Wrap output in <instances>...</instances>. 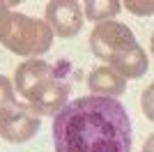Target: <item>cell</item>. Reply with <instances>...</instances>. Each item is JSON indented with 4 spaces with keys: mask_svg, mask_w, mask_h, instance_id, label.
Instances as JSON below:
<instances>
[{
    "mask_svg": "<svg viewBox=\"0 0 154 152\" xmlns=\"http://www.w3.org/2000/svg\"><path fill=\"white\" fill-rule=\"evenodd\" d=\"M55 152H131L134 134L127 108L110 97H78L53 115Z\"/></svg>",
    "mask_w": 154,
    "mask_h": 152,
    "instance_id": "6da1fadb",
    "label": "cell"
},
{
    "mask_svg": "<svg viewBox=\"0 0 154 152\" xmlns=\"http://www.w3.org/2000/svg\"><path fill=\"white\" fill-rule=\"evenodd\" d=\"M90 49L99 60L113 67L124 81L140 78L149 67V58L129 25L120 21L97 23L90 32Z\"/></svg>",
    "mask_w": 154,
    "mask_h": 152,
    "instance_id": "7a4b0ae2",
    "label": "cell"
},
{
    "mask_svg": "<svg viewBox=\"0 0 154 152\" xmlns=\"http://www.w3.org/2000/svg\"><path fill=\"white\" fill-rule=\"evenodd\" d=\"M14 90L28 101L37 115H58L69 104V85L62 81L53 65L32 58L14 71Z\"/></svg>",
    "mask_w": 154,
    "mask_h": 152,
    "instance_id": "3957f363",
    "label": "cell"
},
{
    "mask_svg": "<svg viewBox=\"0 0 154 152\" xmlns=\"http://www.w3.org/2000/svg\"><path fill=\"white\" fill-rule=\"evenodd\" d=\"M51 44H53V30L48 28L46 21L12 12L9 32L2 39V46L7 51L32 60V58H39L42 53H46L51 49Z\"/></svg>",
    "mask_w": 154,
    "mask_h": 152,
    "instance_id": "277c9868",
    "label": "cell"
},
{
    "mask_svg": "<svg viewBox=\"0 0 154 152\" xmlns=\"http://www.w3.org/2000/svg\"><path fill=\"white\" fill-rule=\"evenodd\" d=\"M39 127H42V118L32 111L28 104H14L2 118H0V138H5L7 143H28L37 136Z\"/></svg>",
    "mask_w": 154,
    "mask_h": 152,
    "instance_id": "5b68a950",
    "label": "cell"
},
{
    "mask_svg": "<svg viewBox=\"0 0 154 152\" xmlns=\"http://www.w3.org/2000/svg\"><path fill=\"white\" fill-rule=\"evenodd\" d=\"M46 23L53 30V35L58 37H76L81 28H83L85 14H83V5L81 2H74V0H55V2H48L46 5Z\"/></svg>",
    "mask_w": 154,
    "mask_h": 152,
    "instance_id": "8992f818",
    "label": "cell"
},
{
    "mask_svg": "<svg viewBox=\"0 0 154 152\" xmlns=\"http://www.w3.org/2000/svg\"><path fill=\"white\" fill-rule=\"evenodd\" d=\"M88 88H90L97 97L117 99V97L127 90V81H124L113 67L101 65V67H94V69L88 74Z\"/></svg>",
    "mask_w": 154,
    "mask_h": 152,
    "instance_id": "52a82bcc",
    "label": "cell"
},
{
    "mask_svg": "<svg viewBox=\"0 0 154 152\" xmlns=\"http://www.w3.org/2000/svg\"><path fill=\"white\" fill-rule=\"evenodd\" d=\"M122 9V2L117 0H88L83 5V14L85 19L103 23V21H113V16H117Z\"/></svg>",
    "mask_w": 154,
    "mask_h": 152,
    "instance_id": "ba28073f",
    "label": "cell"
},
{
    "mask_svg": "<svg viewBox=\"0 0 154 152\" xmlns=\"http://www.w3.org/2000/svg\"><path fill=\"white\" fill-rule=\"evenodd\" d=\"M14 104H16V90H14V83L9 81L7 76L0 74V118H2Z\"/></svg>",
    "mask_w": 154,
    "mask_h": 152,
    "instance_id": "9c48e42d",
    "label": "cell"
},
{
    "mask_svg": "<svg viewBox=\"0 0 154 152\" xmlns=\"http://www.w3.org/2000/svg\"><path fill=\"white\" fill-rule=\"evenodd\" d=\"M140 108H143V113H145V118L154 122V83H149L147 88L143 90V95H140Z\"/></svg>",
    "mask_w": 154,
    "mask_h": 152,
    "instance_id": "30bf717a",
    "label": "cell"
},
{
    "mask_svg": "<svg viewBox=\"0 0 154 152\" xmlns=\"http://www.w3.org/2000/svg\"><path fill=\"white\" fill-rule=\"evenodd\" d=\"M124 7H127L134 16H149V14H154V2H136V0H127Z\"/></svg>",
    "mask_w": 154,
    "mask_h": 152,
    "instance_id": "8fae6325",
    "label": "cell"
},
{
    "mask_svg": "<svg viewBox=\"0 0 154 152\" xmlns=\"http://www.w3.org/2000/svg\"><path fill=\"white\" fill-rule=\"evenodd\" d=\"M9 23H12V12H9V5L7 2H0V44L5 35L9 32Z\"/></svg>",
    "mask_w": 154,
    "mask_h": 152,
    "instance_id": "7c38bea8",
    "label": "cell"
},
{
    "mask_svg": "<svg viewBox=\"0 0 154 152\" xmlns=\"http://www.w3.org/2000/svg\"><path fill=\"white\" fill-rule=\"evenodd\" d=\"M143 152H154V134H149L147 141L143 143Z\"/></svg>",
    "mask_w": 154,
    "mask_h": 152,
    "instance_id": "4fadbf2b",
    "label": "cell"
},
{
    "mask_svg": "<svg viewBox=\"0 0 154 152\" xmlns=\"http://www.w3.org/2000/svg\"><path fill=\"white\" fill-rule=\"evenodd\" d=\"M149 51H152V55H154V35H152V39H149Z\"/></svg>",
    "mask_w": 154,
    "mask_h": 152,
    "instance_id": "5bb4252c",
    "label": "cell"
}]
</instances>
